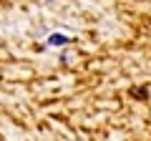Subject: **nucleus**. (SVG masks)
<instances>
[{
	"label": "nucleus",
	"mask_w": 151,
	"mask_h": 141,
	"mask_svg": "<svg viewBox=\"0 0 151 141\" xmlns=\"http://www.w3.org/2000/svg\"><path fill=\"white\" fill-rule=\"evenodd\" d=\"M48 43H50V45H60V43H68V38L58 33V35H50V38H48Z\"/></svg>",
	"instance_id": "1"
}]
</instances>
